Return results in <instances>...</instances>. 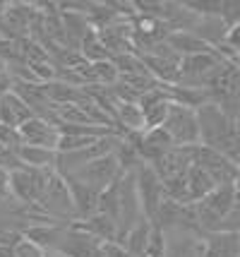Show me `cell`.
Masks as SVG:
<instances>
[{"label": "cell", "mask_w": 240, "mask_h": 257, "mask_svg": "<svg viewBox=\"0 0 240 257\" xmlns=\"http://www.w3.org/2000/svg\"><path fill=\"white\" fill-rule=\"evenodd\" d=\"M163 257H202V233L194 228H168L163 231Z\"/></svg>", "instance_id": "cell-10"}, {"label": "cell", "mask_w": 240, "mask_h": 257, "mask_svg": "<svg viewBox=\"0 0 240 257\" xmlns=\"http://www.w3.org/2000/svg\"><path fill=\"white\" fill-rule=\"evenodd\" d=\"M20 145V135L15 127H8V125H0V149H15Z\"/></svg>", "instance_id": "cell-21"}, {"label": "cell", "mask_w": 240, "mask_h": 257, "mask_svg": "<svg viewBox=\"0 0 240 257\" xmlns=\"http://www.w3.org/2000/svg\"><path fill=\"white\" fill-rule=\"evenodd\" d=\"M53 176H56L53 168H20L8 176V192L22 207L36 204L41 200V195L46 192Z\"/></svg>", "instance_id": "cell-3"}, {"label": "cell", "mask_w": 240, "mask_h": 257, "mask_svg": "<svg viewBox=\"0 0 240 257\" xmlns=\"http://www.w3.org/2000/svg\"><path fill=\"white\" fill-rule=\"evenodd\" d=\"M68 183V190H70V197H72V207H75V216H77V221H84V219H89L96 214L99 209V195L101 192L89 188V185H82L77 180L72 178H65Z\"/></svg>", "instance_id": "cell-12"}, {"label": "cell", "mask_w": 240, "mask_h": 257, "mask_svg": "<svg viewBox=\"0 0 240 257\" xmlns=\"http://www.w3.org/2000/svg\"><path fill=\"white\" fill-rule=\"evenodd\" d=\"M204 257H240L238 233H206L202 235Z\"/></svg>", "instance_id": "cell-15"}, {"label": "cell", "mask_w": 240, "mask_h": 257, "mask_svg": "<svg viewBox=\"0 0 240 257\" xmlns=\"http://www.w3.org/2000/svg\"><path fill=\"white\" fill-rule=\"evenodd\" d=\"M161 188H163V200L178 202V204H192L185 173H178V176H173V178L161 180Z\"/></svg>", "instance_id": "cell-18"}, {"label": "cell", "mask_w": 240, "mask_h": 257, "mask_svg": "<svg viewBox=\"0 0 240 257\" xmlns=\"http://www.w3.org/2000/svg\"><path fill=\"white\" fill-rule=\"evenodd\" d=\"M132 180H135V190L139 197V207H142V216L151 221L156 209L163 202V188H161V178L154 173V168L149 164H139L132 171Z\"/></svg>", "instance_id": "cell-9"}, {"label": "cell", "mask_w": 240, "mask_h": 257, "mask_svg": "<svg viewBox=\"0 0 240 257\" xmlns=\"http://www.w3.org/2000/svg\"><path fill=\"white\" fill-rule=\"evenodd\" d=\"M125 173H123V168L118 164V159L113 154H106V157H99L89 161L87 166H82L80 171H75L72 176H65V178H72L82 183V185H89L94 190L103 192L106 188H111L118 178H123Z\"/></svg>", "instance_id": "cell-8"}, {"label": "cell", "mask_w": 240, "mask_h": 257, "mask_svg": "<svg viewBox=\"0 0 240 257\" xmlns=\"http://www.w3.org/2000/svg\"><path fill=\"white\" fill-rule=\"evenodd\" d=\"M32 115H34V111L27 106V101L22 96H17L12 89L0 94V125H8V127L17 130Z\"/></svg>", "instance_id": "cell-13"}, {"label": "cell", "mask_w": 240, "mask_h": 257, "mask_svg": "<svg viewBox=\"0 0 240 257\" xmlns=\"http://www.w3.org/2000/svg\"><path fill=\"white\" fill-rule=\"evenodd\" d=\"M194 209V226L202 235L218 233L223 219L233 209H238V183L233 185H216L206 197L192 204Z\"/></svg>", "instance_id": "cell-2"}, {"label": "cell", "mask_w": 240, "mask_h": 257, "mask_svg": "<svg viewBox=\"0 0 240 257\" xmlns=\"http://www.w3.org/2000/svg\"><path fill=\"white\" fill-rule=\"evenodd\" d=\"M166 133L171 135L175 147H194L199 145V125H197V113L194 108L173 103L168 106V115L161 125Z\"/></svg>", "instance_id": "cell-7"}, {"label": "cell", "mask_w": 240, "mask_h": 257, "mask_svg": "<svg viewBox=\"0 0 240 257\" xmlns=\"http://www.w3.org/2000/svg\"><path fill=\"white\" fill-rule=\"evenodd\" d=\"M46 257H65V255H60V252H46Z\"/></svg>", "instance_id": "cell-22"}, {"label": "cell", "mask_w": 240, "mask_h": 257, "mask_svg": "<svg viewBox=\"0 0 240 257\" xmlns=\"http://www.w3.org/2000/svg\"><path fill=\"white\" fill-rule=\"evenodd\" d=\"M36 207L41 209V214H44L46 219L56 221V224L70 226L77 221L75 207H72V197H70V190H68V183H65V178H60L58 173L51 178L46 192L41 195V200L36 202Z\"/></svg>", "instance_id": "cell-4"}, {"label": "cell", "mask_w": 240, "mask_h": 257, "mask_svg": "<svg viewBox=\"0 0 240 257\" xmlns=\"http://www.w3.org/2000/svg\"><path fill=\"white\" fill-rule=\"evenodd\" d=\"M187 152H190V166H199L202 171H206L216 185L238 183V164H233L223 154H218V152L202 145L187 147Z\"/></svg>", "instance_id": "cell-6"}, {"label": "cell", "mask_w": 240, "mask_h": 257, "mask_svg": "<svg viewBox=\"0 0 240 257\" xmlns=\"http://www.w3.org/2000/svg\"><path fill=\"white\" fill-rule=\"evenodd\" d=\"M118 137L120 135H106V137H99L96 142H92L89 147H82V149H75V152H65V154H56V173L60 178H65V176H72L75 171H80L82 166H87L94 159L113 154Z\"/></svg>", "instance_id": "cell-5"}, {"label": "cell", "mask_w": 240, "mask_h": 257, "mask_svg": "<svg viewBox=\"0 0 240 257\" xmlns=\"http://www.w3.org/2000/svg\"><path fill=\"white\" fill-rule=\"evenodd\" d=\"M17 135H20V145H34L44 147V149H53V152H56L58 140H60L56 123L48 118H41V115H32L29 120H24L17 127Z\"/></svg>", "instance_id": "cell-11"}, {"label": "cell", "mask_w": 240, "mask_h": 257, "mask_svg": "<svg viewBox=\"0 0 240 257\" xmlns=\"http://www.w3.org/2000/svg\"><path fill=\"white\" fill-rule=\"evenodd\" d=\"M12 252H15V257H46V252L41 250V247H36L34 243H29L27 238H17V243L12 245Z\"/></svg>", "instance_id": "cell-20"}, {"label": "cell", "mask_w": 240, "mask_h": 257, "mask_svg": "<svg viewBox=\"0 0 240 257\" xmlns=\"http://www.w3.org/2000/svg\"><path fill=\"white\" fill-rule=\"evenodd\" d=\"M89 75H92V87H113L118 84V70L113 60H101V63H89Z\"/></svg>", "instance_id": "cell-19"}, {"label": "cell", "mask_w": 240, "mask_h": 257, "mask_svg": "<svg viewBox=\"0 0 240 257\" xmlns=\"http://www.w3.org/2000/svg\"><path fill=\"white\" fill-rule=\"evenodd\" d=\"M15 152H17V159L22 161L24 168H53L56 171V152L53 149H44V147L34 145H17Z\"/></svg>", "instance_id": "cell-16"}, {"label": "cell", "mask_w": 240, "mask_h": 257, "mask_svg": "<svg viewBox=\"0 0 240 257\" xmlns=\"http://www.w3.org/2000/svg\"><path fill=\"white\" fill-rule=\"evenodd\" d=\"M185 180H187V190H190V200L199 202L202 197H206L209 192L216 188V183L211 180V176L206 173V171H202L199 166H187V171H185Z\"/></svg>", "instance_id": "cell-17"}, {"label": "cell", "mask_w": 240, "mask_h": 257, "mask_svg": "<svg viewBox=\"0 0 240 257\" xmlns=\"http://www.w3.org/2000/svg\"><path fill=\"white\" fill-rule=\"evenodd\" d=\"M163 44L168 46L173 53H178L180 58L197 56V53H206V51H211V48H209L202 39H197L192 32H185V29L168 32V34H166V39H163Z\"/></svg>", "instance_id": "cell-14"}, {"label": "cell", "mask_w": 240, "mask_h": 257, "mask_svg": "<svg viewBox=\"0 0 240 257\" xmlns=\"http://www.w3.org/2000/svg\"><path fill=\"white\" fill-rule=\"evenodd\" d=\"M197 125H199V145L209 147L218 154L238 164V118L223 111L218 103L206 101L197 108Z\"/></svg>", "instance_id": "cell-1"}]
</instances>
